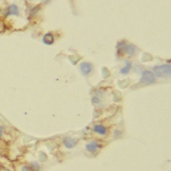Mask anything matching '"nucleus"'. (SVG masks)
Wrapping results in <instances>:
<instances>
[{"label":"nucleus","instance_id":"obj_2","mask_svg":"<svg viewBox=\"0 0 171 171\" xmlns=\"http://www.w3.org/2000/svg\"><path fill=\"white\" fill-rule=\"evenodd\" d=\"M140 82L145 84H151L154 82V74L150 71H145L142 73Z\"/></svg>","mask_w":171,"mask_h":171},{"label":"nucleus","instance_id":"obj_1","mask_svg":"<svg viewBox=\"0 0 171 171\" xmlns=\"http://www.w3.org/2000/svg\"><path fill=\"white\" fill-rule=\"evenodd\" d=\"M154 72L156 76L159 78H166L170 76L171 67L170 65L164 64L156 66L154 68Z\"/></svg>","mask_w":171,"mask_h":171},{"label":"nucleus","instance_id":"obj_3","mask_svg":"<svg viewBox=\"0 0 171 171\" xmlns=\"http://www.w3.org/2000/svg\"><path fill=\"white\" fill-rule=\"evenodd\" d=\"M63 143L67 148H72L76 145L77 141L74 139H71L70 137H66L63 140Z\"/></svg>","mask_w":171,"mask_h":171},{"label":"nucleus","instance_id":"obj_9","mask_svg":"<svg viewBox=\"0 0 171 171\" xmlns=\"http://www.w3.org/2000/svg\"><path fill=\"white\" fill-rule=\"evenodd\" d=\"M131 68V63L130 62H127V65H126V66L124 68H122L121 69V72L123 74H127L129 70H130V69Z\"/></svg>","mask_w":171,"mask_h":171},{"label":"nucleus","instance_id":"obj_13","mask_svg":"<svg viewBox=\"0 0 171 171\" xmlns=\"http://www.w3.org/2000/svg\"><path fill=\"white\" fill-rule=\"evenodd\" d=\"M0 170H1V166H0Z\"/></svg>","mask_w":171,"mask_h":171},{"label":"nucleus","instance_id":"obj_8","mask_svg":"<svg viewBox=\"0 0 171 171\" xmlns=\"http://www.w3.org/2000/svg\"><path fill=\"white\" fill-rule=\"evenodd\" d=\"M43 41L47 45H51L53 43V37L52 34H47L43 38Z\"/></svg>","mask_w":171,"mask_h":171},{"label":"nucleus","instance_id":"obj_11","mask_svg":"<svg viewBox=\"0 0 171 171\" xmlns=\"http://www.w3.org/2000/svg\"><path fill=\"white\" fill-rule=\"evenodd\" d=\"M22 171H31V170L29 169L28 166H23L22 169Z\"/></svg>","mask_w":171,"mask_h":171},{"label":"nucleus","instance_id":"obj_6","mask_svg":"<svg viewBox=\"0 0 171 171\" xmlns=\"http://www.w3.org/2000/svg\"><path fill=\"white\" fill-rule=\"evenodd\" d=\"M8 15L10 16V15H15V16H18L19 15V9L16 5H11L10 7L8 8Z\"/></svg>","mask_w":171,"mask_h":171},{"label":"nucleus","instance_id":"obj_7","mask_svg":"<svg viewBox=\"0 0 171 171\" xmlns=\"http://www.w3.org/2000/svg\"><path fill=\"white\" fill-rule=\"evenodd\" d=\"M94 131L100 135H105L106 133V129L102 125H96L94 127Z\"/></svg>","mask_w":171,"mask_h":171},{"label":"nucleus","instance_id":"obj_4","mask_svg":"<svg viewBox=\"0 0 171 171\" xmlns=\"http://www.w3.org/2000/svg\"><path fill=\"white\" fill-rule=\"evenodd\" d=\"M80 70L84 74L87 75L91 72L92 66L90 64H89V63H82V64H80Z\"/></svg>","mask_w":171,"mask_h":171},{"label":"nucleus","instance_id":"obj_12","mask_svg":"<svg viewBox=\"0 0 171 171\" xmlns=\"http://www.w3.org/2000/svg\"><path fill=\"white\" fill-rule=\"evenodd\" d=\"M3 132H4V128H3L2 126H0V136L3 134Z\"/></svg>","mask_w":171,"mask_h":171},{"label":"nucleus","instance_id":"obj_10","mask_svg":"<svg viewBox=\"0 0 171 171\" xmlns=\"http://www.w3.org/2000/svg\"><path fill=\"white\" fill-rule=\"evenodd\" d=\"M126 51L130 54H133L134 52V47L133 46H128L126 47Z\"/></svg>","mask_w":171,"mask_h":171},{"label":"nucleus","instance_id":"obj_5","mask_svg":"<svg viewBox=\"0 0 171 171\" xmlns=\"http://www.w3.org/2000/svg\"><path fill=\"white\" fill-rule=\"evenodd\" d=\"M86 150L90 152H94L96 151L97 150L100 148V145L96 142H92L91 143L88 144L86 146Z\"/></svg>","mask_w":171,"mask_h":171}]
</instances>
